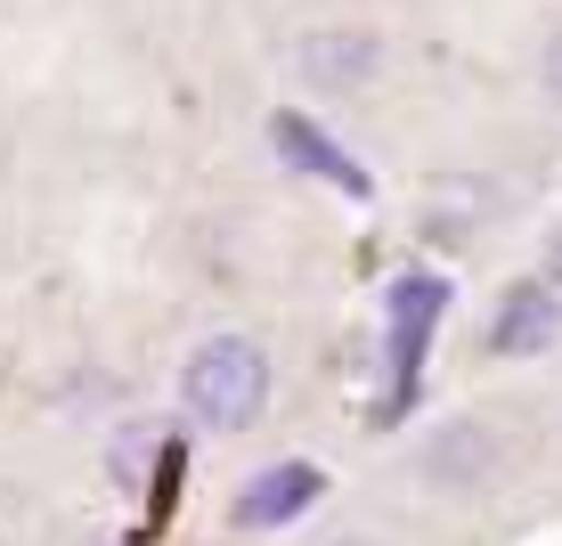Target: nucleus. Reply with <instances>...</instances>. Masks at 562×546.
I'll return each instance as SVG.
<instances>
[{"label":"nucleus","instance_id":"obj_9","mask_svg":"<svg viewBox=\"0 0 562 546\" xmlns=\"http://www.w3.org/2000/svg\"><path fill=\"white\" fill-rule=\"evenodd\" d=\"M106 546H114V538H106Z\"/></svg>","mask_w":562,"mask_h":546},{"label":"nucleus","instance_id":"obj_8","mask_svg":"<svg viewBox=\"0 0 562 546\" xmlns=\"http://www.w3.org/2000/svg\"><path fill=\"white\" fill-rule=\"evenodd\" d=\"M547 278L562 286V229H554V245H547Z\"/></svg>","mask_w":562,"mask_h":546},{"label":"nucleus","instance_id":"obj_1","mask_svg":"<svg viewBox=\"0 0 562 546\" xmlns=\"http://www.w3.org/2000/svg\"><path fill=\"white\" fill-rule=\"evenodd\" d=\"M180 400H188L196 424H212V433H245V424L261 416V400H269V359L245 335H221V343H204L196 359H188Z\"/></svg>","mask_w":562,"mask_h":546},{"label":"nucleus","instance_id":"obj_4","mask_svg":"<svg viewBox=\"0 0 562 546\" xmlns=\"http://www.w3.org/2000/svg\"><path fill=\"white\" fill-rule=\"evenodd\" d=\"M562 335V302L547 286H514L506 302H497V326H490V350H506V359H538V350H554Z\"/></svg>","mask_w":562,"mask_h":546},{"label":"nucleus","instance_id":"obj_5","mask_svg":"<svg viewBox=\"0 0 562 546\" xmlns=\"http://www.w3.org/2000/svg\"><path fill=\"white\" fill-rule=\"evenodd\" d=\"M310 498H318V465L285 457V465H269V473L254 481V490L237 498V522H254V531H278V522H294Z\"/></svg>","mask_w":562,"mask_h":546},{"label":"nucleus","instance_id":"obj_7","mask_svg":"<svg viewBox=\"0 0 562 546\" xmlns=\"http://www.w3.org/2000/svg\"><path fill=\"white\" fill-rule=\"evenodd\" d=\"M547 99L562 107V33H554V42H547Z\"/></svg>","mask_w":562,"mask_h":546},{"label":"nucleus","instance_id":"obj_6","mask_svg":"<svg viewBox=\"0 0 562 546\" xmlns=\"http://www.w3.org/2000/svg\"><path fill=\"white\" fill-rule=\"evenodd\" d=\"M278 147H294V164H310V171H335V180H342V188H359V171H351V164H342V155H335V147H326V140H318V131H310V123H302V114H278Z\"/></svg>","mask_w":562,"mask_h":546},{"label":"nucleus","instance_id":"obj_2","mask_svg":"<svg viewBox=\"0 0 562 546\" xmlns=\"http://www.w3.org/2000/svg\"><path fill=\"white\" fill-rule=\"evenodd\" d=\"M432 319H440V278H400V294H392V392L400 400L416 392V367H424V343H432Z\"/></svg>","mask_w":562,"mask_h":546},{"label":"nucleus","instance_id":"obj_3","mask_svg":"<svg viewBox=\"0 0 562 546\" xmlns=\"http://www.w3.org/2000/svg\"><path fill=\"white\" fill-rule=\"evenodd\" d=\"M294 66H302V82H318V90H359L367 74L383 66V49H375V33L335 25V33H310L294 49Z\"/></svg>","mask_w":562,"mask_h":546}]
</instances>
